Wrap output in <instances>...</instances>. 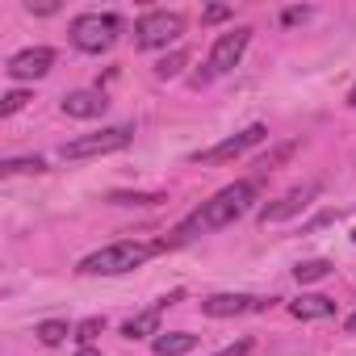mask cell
Wrapping results in <instances>:
<instances>
[{
	"label": "cell",
	"instance_id": "obj_1",
	"mask_svg": "<svg viewBox=\"0 0 356 356\" xmlns=\"http://www.w3.org/2000/svg\"><path fill=\"white\" fill-rule=\"evenodd\" d=\"M252 202H256V185H252V181H235V185L218 189L210 202H202V210H193L181 227L163 239V252H168V248H181V243H189V239H197V235H210V231L231 227L235 218H243V214L252 210Z\"/></svg>",
	"mask_w": 356,
	"mask_h": 356
},
{
	"label": "cell",
	"instance_id": "obj_2",
	"mask_svg": "<svg viewBox=\"0 0 356 356\" xmlns=\"http://www.w3.org/2000/svg\"><path fill=\"white\" fill-rule=\"evenodd\" d=\"M155 252H163V243H134V239H122V243H109V248L84 256L76 273H84V277H118V273H134V268L147 264Z\"/></svg>",
	"mask_w": 356,
	"mask_h": 356
},
{
	"label": "cell",
	"instance_id": "obj_3",
	"mask_svg": "<svg viewBox=\"0 0 356 356\" xmlns=\"http://www.w3.org/2000/svg\"><path fill=\"white\" fill-rule=\"evenodd\" d=\"M118 30H122V22H118L113 13H80L67 34H72V47H76V51L101 55V51H109V47L118 42Z\"/></svg>",
	"mask_w": 356,
	"mask_h": 356
},
{
	"label": "cell",
	"instance_id": "obj_4",
	"mask_svg": "<svg viewBox=\"0 0 356 356\" xmlns=\"http://www.w3.org/2000/svg\"><path fill=\"white\" fill-rule=\"evenodd\" d=\"M248 42H252V30H248V26H239V30H227V34H218L214 51H210V59H206V72H197V76H193V84L202 88V84H210V80L227 76V72H231V67H235V63L243 59Z\"/></svg>",
	"mask_w": 356,
	"mask_h": 356
},
{
	"label": "cell",
	"instance_id": "obj_5",
	"mask_svg": "<svg viewBox=\"0 0 356 356\" xmlns=\"http://www.w3.org/2000/svg\"><path fill=\"white\" fill-rule=\"evenodd\" d=\"M181 34H185V17H181V13H168V9L143 13V17L134 22V47H143V51L168 47V42H176Z\"/></svg>",
	"mask_w": 356,
	"mask_h": 356
},
{
	"label": "cell",
	"instance_id": "obj_6",
	"mask_svg": "<svg viewBox=\"0 0 356 356\" xmlns=\"http://www.w3.org/2000/svg\"><path fill=\"white\" fill-rule=\"evenodd\" d=\"M134 130L130 126H109V130H97V134H80L63 147V159H92V155H109V151H122L130 147Z\"/></svg>",
	"mask_w": 356,
	"mask_h": 356
},
{
	"label": "cell",
	"instance_id": "obj_7",
	"mask_svg": "<svg viewBox=\"0 0 356 356\" xmlns=\"http://www.w3.org/2000/svg\"><path fill=\"white\" fill-rule=\"evenodd\" d=\"M268 138V130L256 122V126H248V130H239L235 138H222L218 147H210V151H197L193 155V163H227V159H239L243 151H252V147H260Z\"/></svg>",
	"mask_w": 356,
	"mask_h": 356
},
{
	"label": "cell",
	"instance_id": "obj_8",
	"mask_svg": "<svg viewBox=\"0 0 356 356\" xmlns=\"http://www.w3.org/2000/svg\"><path fill=\"white\" fill-rule=\"evenodd\" d=\"M314 197H318V185H314V181H310V185H298V189H289V193H281L273 206H264V210H260V227H277V222H285V218L302 214Z\"/></svg>",
	"mask_w": 356,
	"mask_h": 356
},
{
	"label": "cell",
	"instance_id": "obj_9",
	"mask_svg": "<svg viewBox=\"0 0 356 356\" xmlns=\"http://www.w3.org/2000/svg\"><path fill=\"white\" fill-rule=\"evenodd\" d=\"M273 306L268 298H252V293H210L202 302V314L210 318H235V314H252V310H264Z\"/></svg>",
	"mask_w": 356,
	"mask_h": 356
},
{
	"label": "cell",
	"instance_id": "obj_10",
	"mask_svg": "<svg viewBox=\"0 0 356 356\" xmlns=\"http://www.w3.org/2000/svg\"><path fill=\"white\" fill-rule=\"evenodd\" d=\"M51 63H55V51H51V47H30V51H17L5 72H9L13 80H42V76L51 72Z\"/></svg>",
	"mask_w": 356,
	"mask_h": 356
},
{
	"label": "cell",
	"instance_id": "obj_11",
	"mask_svg": "<svg viewBox=\"0 0 356 356\" xmlns=\"http://www.w3.org/2000/svg\"><path fill=\"white\" fill-rule=\"evenodd\" d=\"M172 302H181V289H176V293H168V298H159L151 310H143V314H134L126 327H122V335L126 339H147V335H159V314L172 306Z\"/></svg>",
	"mask_w": 356,
	"mask_h": 356
},
{
	"label": "cell",
	"instance_id": "obj_12",
	"mask_svg": "<svg viewBox=\"0 0 356 356\" xmlns=\"http://www.w3.org/2000/svg\"><path fill=\"white\" fill-rule=\"evenodd\" d=\"M105 109H109V101H105V92H97V88H76V92L63 97V113H67V118H101Z\"/></svg>",
	"mask_w": 356,
	"mask_h": 356
},
{
	"label": "cell",
	"instance_id": "obj_13",
	"mask_svg": "<svg viewBox=\"0 0 356 356\" xmlns=\"http://www.w3.org/2000/svg\"><path fill=\"white\" fill-rule=\"evenodd\" d=\"M289 314L302 318V323H310V318H331V314H335V302L323 298V293H302L298 302H289Z\"/></svg>",
	"mask_w": 356,
	"mask_h": 356
},
{
	"label": "cell",
	"instance_id": "obj_14",
	"mask_svg": "<svg viewBox=\"0 0 356 356\" xmlns=\"http://www.w3.org/2000/svg\"><path fill=\"white\" fill-rule=\"evenodd\" d=\"M193 348H197V335H189V331H159L151 339V352L155 356H185Z\"/></svg>",
	"mask_w": 356,
	"mask_h": 356
},
{
	"label": "cell",
	"instance_id": "obj_15",
	"mask_svg": "<svg viewBox=\"0 0 356 356\" xmlns=\"http://www.w3.org/2000/svg\"><path fill=\"white\" fill-rule=\"evenodd\" d=\"M34 335H38L47 348H55V343H63V339H67V335H76V331H72L63 318H47V323H38V327H34Z\"/></svg>",
	"mask_w": 356,
	"mask_h": 356
},
{
	"label": "cell",
	"instance_id": "obj_16",
	"mask_svg": "<svg viewBox=\"0 0 356 356\" xmlns=\"http://www.w3.org/2000/svg\"><path fill=\"white\" fill-rule=\"evenodd\" d=\"M189 63V55L185 51H172V55H163L159 63H155V76L159 80H172V76H181V67Z\"/></svg>",
	"mask_w": 356,
	"mask_h": 356
},
{
	"label": "cell",
	"instance_id": "obj_17",
	"mask_svg": "<svg viewBox=\"0 0 356 356\" xmlns=\"http://www.w3.org/2000/svg\"><path fill=\"white\" fill-rule=\"evenodd\" d=\"M327 273H331V264H327V260H302V264L293 268V277H298L302 285H310V281H323Z\"/></svg>",
	"mask_w": 356,
	"mask_h": 356
},
{
	"label": "cell",
	"instance_id": "obj_18",
	"mask_svg": "<svg viewBox=\"0 0 356 356\" xmlns=\"http://www.w3.org/2000/svg\"><path fill=\"white\" fill-rule=\"evenodd\" d=\"M47 168V159H38V155H26V159H5L0 163V172L5 176H17V172H42Z\"/></svg>",
	"mask_w": 356,
	"mask_h": 356
},
{
	"label": "cell",
	"instance_id": "obj_19",
	"mask_svg": "<svg viewBox=\"0 0 356 356\" xmlns=\"http://www.w3.org/2000/svg\"><path fill=\"white\" fill-rule=\"evenodd\" d=\"M113 206H159L163 193H109Z\"/></svg>",
	"mask_w": 356,
	"mask_h": 356
},
{
	"label": "cell",
	"instance_id": "obj_20",
	"mask_svg": "<svg viewBox=\"0 0 356 356\" xmlns=\"http://www.w3.org/2000/svg\"><path fill=\"white\" fill-rule=\"evenodd\" d=\"M30 101V92L26 88H13V92H5V97H0V118H13L22 105Z\"/></svg>",
	"mask_w": 356,
	"mask_h": 356
},
{
	"label": "cell",
	"instance_id": "obj_21",
	"mask_svg": "<svg viewBox=\"0 0 356 356\" xmlns=\"http://www.w3.org/2000/svg\"><path fill=\"white\" fill-rule=\"evenodd\" d=\"M101 331H105V318H84V323L76 327V339H80L84 348H92V339H97Z\"/></svg>",
	"mask_w": 356,
	"mask_h": 356
},
{
	"label": "cell",
	"instance_id": "obj_22",
	"mask_svg": "<svg viewBox=\"0 0 356 356\" xmlns=\"http://www.w3.org/2000/svg\"><path fill=\"white\" fill-rule=\"evenodd\" d=\"M248 352H252V339L243 335V339H235V343H227V348H222V352H214V356H248Z\"/></svg>",
	"mask_w": 356,
	"mask_h": 356
},
{
	"label": "cell",
	"instance_id": "obj_23",
	"mask_svg": "<svg viewBox=\"0 0 356 356\" xmlns=\"http://www.w3.org/2000/svg\"><path fill=\"white\" fill-rule=\"evenodd\" d=\"M202 17H206V22H222V17H231V9H227V5H210Z\"/></svg>",
	"mask_w": 356,
	"mask_h": 356
},
{
	"label": "cell",
	"instance_id": "obj_24",
	"mask_svg": "<svg viewBox=\"0 0 356 356\" xmlns=\"http://www.w3.org/2000/svg\"><path fill=\"white\" fill-rule=\"evenodd\" d=\"M76 356H101V352H97V348H80Z\"/></svg>",
	"mask_w": 356,
	"mask_h": 356
},
{
	"label": "cell",
	"instance_id": "obj_25",
	"mask_svg": "<svg viewBox=\"0 0 356 356\" xmlns=\"http://www.w3.org/2000/svg\"><path fill=\"white\" fill-rule=\"evenodd\" d=\"M348 335H356V314H348Z\"/></svg>",
	"mask_w": 356,
	"mask_h": 356
},
{
	"label": "cell",
	"instance_id": "obj_26",
	"mask_svg": "<svg viewBox=\"0 0 356 356\" xmlns=\"http://www.w3.org/2000/svg\"><path fill=\"white\" fill-rule=\"evenodd\" d=\"M348 105H356V84H352V92H348Z\"/></svg>",
	"mask_w": 356,
	"mask_h": 356
},
{
	"label": "cell",
	"instance_id": "obj_27",
	"mask_svg": "<svg viewBox=\"0 0 356 356\" xmlns=\"http://www.w3.org/2000/svg\"><path fill=\"white\" fill-rule=\"evenodd\" d=\"M352 239H356V231H352Z\"/></svg>",
	"mask_w": 356,
	"mask_h": 356
}]
</instances>
